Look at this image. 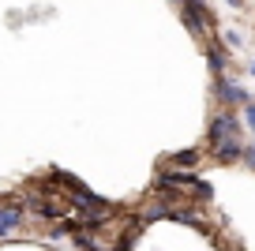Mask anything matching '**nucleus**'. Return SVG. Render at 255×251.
Segmentation results:
<instances>
[{"label":"nucleus","mask_w":255,"mask_h":251,"mask_svg":"<svg viewBox=\"0 0 255 251\" xmlns=\"http://www.w3.org/2000/svg\"><path fill=\"white\" fill-rule=\"evenodd\" d=\"M210 154H214L222 165L237 161V157L244 154L240 124H237V117H233V113H218V117L210 120Z\"/></svg>","instance_id":"nucleus-1"},{"label":"nucleus","mask_w":255,"mask_h":251,"mask_svg":"<svg viewBox=\"0 0 255 251\" xmlns=\"http://www.w3.org/2000/svg\"><path fill=\"white\" fill-rule=\"evenodd\" d=\"M222 41H225L229 49H240V34H233V30H225V34H222Z\"/></svg>","instance_id":"nucleus-5"},{"label":"nucleus","mask_w":255,"mask_h":251,"mask_svg":"<svg viewBox=\"0 0 255 251\" xmlns=\"http://www.w3.org/2000/svg\"><path fill=\"white\" fill-rule=\"evenodd\" d=\"M244 117H248V127L255 131V105H248V109H244Z\"/></svg>","instance_id":"nucleus-6"},{"label":"nucleus","mask_w":255,"mask_h":251,"mask_svg":"<svg viewBox=\"0 0 255 251\" xmlns=\"http://www.w3.org/2000/svg\"><path fill=\"white\" fill-rule=\"evenodd\" d=\"M218 90H222V98H225V102H237V105H244V102H248V90H244V87H233V83H222Z\"/></svg>","instance_id":"nucleus-3"},{"label":"nucleus","mask_w":255,"mask_h":251,"mask_svg":"<svg viewBox=\"0 0 255 251\" xmlns=\"http://www.w3.org/2000/svg\"><path fill=\"white\" fill-rule=\"evenodd\" d=\"M19 221H23V206H15V203H4V206H0V236L15 233Z\"/></svg>","instance_id":"nucleus-2"},{"label":"nucleus","mask_w":255,"mask_h":251,"mask_svg":"<svg viewBox=\"0 0 255 251\" xmlns=\"http://www.w3.org/2000/svg\"><path fill=\"white\" fill-rule=\"evenodd\" d=\"M248 71H252V75H255V60H252V64H248Z\"/></svg>","instance_id":"nucleus-8"},{"label":"nucleus","mask_w":255,"mask_h":251,"mask_svg":"<svg viewBox=\"0 0 255 251\" xmlns=\"http://www.w3.org/2000/svg\"><path fill=\"white\" fill-rule=\"evenodd\" d=\"M222 64H225L222 49H210V68H214V71H222Z\"/></svg>","instance_id":"nucleus-4"},{"label":"nucleus","mask_w":255,"mask_h":251,"mask_svg":"<svg viewBox=\"0 0 255 251\" xmlns=\"http://www.w3.org/2000/svg\"><path fill=\"white\" fill-rule=\"evenodd\" d=\"M244 157H248V165L255 169V146H244Z\"/></svg>","instance_id":"nucleus-7"}]
</instances>
